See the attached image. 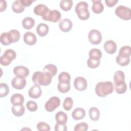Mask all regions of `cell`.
I'll return each instance as SVG.
<instances>
[{"label": "cell", "instance_id": "cell-3", "mask_svg": "<svg viewBox=\"0 0 131 131\" xmlns=\"http://www.w3.org/2000/svg\"><path fill=\"white\" fill-rule=\"evenodd\" d=\"M88 4L86 2L81 1L78 3L75 7V12L79 19L82 20L88 19L90 17V12L88 10Z\"/></svg>", "mask_w": 131, "mask_h": 131}, {"label": "cell", "instance_id": "cell-22", "mask_svg": "<svg viewBox=\"0 0 131 131\" xmlns=\"http://www.w3.org/2000/svg\"><path fill=\"white\" fill-rule=\"evenodd\" d=\"M35 25L34 19L31 17H26L22 20V26L26 30H30Z\"/></svg>", "mask_w": 131, "mask_h": 131}, {"label": "cell", "instance_id": "cell-29", "mask_svg": "<svg viewBox=\"0 0 131 131\" xmlns=\"http://www.w3.org/2000/svg\"><path fill=\"white\" fill-rule=\"evenodd\" d=\"M73 1L72 0H61L59 3V6L62 10L68 11L72 8Z\"/></svg>", "mask_w": 131, "mask_h": 131}, {"label": "cell", "instance_id": "cell-41", "mask_svg": "<svg viewBox=\"0 0 131 131\" xmlns=\"http://www.w3.org/2000/svg\"><path fill=\"white\" fill-rule=\"evenodd\" d=\"M36 128L39 131L46 130L49 131L51 129L50 126L45 122H39L36 125Z\"/></svg>", "mask_w": 131, "mask_h": 131}, {"label": "cell", "instance_id": "cell-14", "mask_svg": "<svg viewBox=\"0 0 131 131\" xmlns=\"http://www.w3.org/2000/svg\"><path fill=\"white\" fill-rule=\"evenodd\" d=\"M42 94V90L39 85L34 84L31 86L28 91V95L30 97L33 99L38 98Z\"/></svg>", "mask_w": 131, "mask_h": 131}, {"label": "cell", "instance_id": "cell-16", "mask_svg": "<svg viewBox=\"0 0 131 131\" xmlns=\"http://www.w3.org/2000/svg\"><path fill=\"white\" fill-rule=\"evenodd\" d=\"M13 73L16 76L26 77L29 75L30 71L26 67L23 66H18L13 68Z\"/></svg>", "mask_w": 131, "mask_h": 131}, {"label": "cell", "instance_id": "cell-2", "mask_svg": "<svg viewBox=\"0 0 131 131\" xmlns=\"http://www.w3.org/2000/svg\"><path fill=\"white\" fill-rule=\"evenodd\" d=\"M96 95L103 97L112 93L114 91V84L110 81H100L98 82L95 88Z\"/></svg>", "mask_w": 131, "mask_h": 131}, {"label": "cell", "instance_id": "cell-6", "mask_svg": "<svg viewBox=\"0 0 131 131\" xmlns=\"http://www.w3.org/2000/svg\"><path fill=\"white\" fill-rule=\"evenodd\" d=\"M60 104V99L56 96L51 97L45 103V108L48 112H52L59 107Z\"/></svg>", "mask_w": 131, "mask_h": 131}, {"label": "cell", "instance_id": "cell-1", "mask_svg": "<svg viewBox=\"0 0 131 131\" xmlns=\"http://www.w3.org/2000/svg\"><path fill=\"white\" fill-rule=\"evenodd\" d=\"M52 75L48 72L36 71L32 76V80L34 84L47 86L52 81Z\"/></svg>", "mask_w": 131, "mask_h": 131}, {"label": "cell", "instance_id": "cell-5", "mask_svg": "<svg viewBox=\"0 0 131 131\" xmlns=\"http://www.w3.org/2000/svg\"><path fill=\"white\" fill-rule=\"evenodd\" d=\"M116 15L122 19L128 20L131 18V10L129 7L119 5L115 10Z\"/></svg>", "mask_w": 131, "mask_h": 131}, {"label": "cell", "instance_id": "cell-34", "mask_svg": "<svg viewBox=\"0 0 131 131\" xmlns=\"http://www.w3.org/2000/svg\"><path fill=\"white\" fill-rule=\"evenodd\" d=\"M58 90L61 93H66L68 92L70 89V82L69 83H63V82H59L57 85Z\"/></svg>", "mask_w": 131, "mask_h": 131}, {"label": "cell", "instance_id": "cell-44", "mask_svg": "<svg viewBox=\"0 0 131 131\" xmlns=\"http://www.w3.org/2000/svg\"><path fill=\"white\" fill-rule=\"evenodd\" d=\"M118 2V0H105V3L108 7H112L114 6Z\"/></svg>", "mask_w": 131, "mask_h": 131}, {"label": "cell", "instance_id": "cell-46", "mask_svg": "<svg viewBox=\"0 0 131 131\" xmlns=\"http://www.w3.org/2000/svg\"><path fill=\"white\" fill-rule=\"evenodd\" d=\"M7 7V3L6 1L1 0L0 2V11L2 12L5 11Z\"/></svg>", "mask_w": 131, "mask_h": 131}, {"label": "cell", "instance_id": "cell-39", "mask_svg": "<svg viewBox=\"0 0 131 131\" xmlns=\"http://www.w3.org/2000/svg\"><path fill=\"white\" fill-rule=\"evenodd\" d=\"M100 63V59H94L89 58L87 60L88 66L92 69H95L97 68Z\"/></svg>", "mask_w": 131, "mask_h": 131}, {"label": "cell", "instance_id": "cell-27", "mask_svg": "<svg viewBox=\"0 0 131 131\" xmlns=\"http://www.w3.org/2000/svg\"><path fill=\"white\" fill-rule=\"evenodd\" d=\"M131 54V48L129 46L122 47L119 51L118 55L123 57H130Z\"/></svg>", "mask_w": 131, "mask_h": 131}, {"label": "cell", "instance_id": "cell-8", "mask_svg": "<svg viewBox=\"0 0 131 131\" xmlns=\"http://www.w3.org/2000/svg\"><path fill=\"white\" fill-rule=\"evenodd\" d=\"M88 38L90 42L92 44L98 45L101 41L102 35L98 30L92 29L89 32Z\"/></svg>", "mask_w": 131, "mask_h": 131}, {"label": "cell", "instance_id": "cell-33", "mask_svg": "<svg viewBox=\"0 0 131 131\" xmlns=\"http://www.w3.org/2000/svg\"><path fill=\"white\" fill-rule=\"evenodd\" d=\"M0 41L4 46H8L12 43L8 32H3L1 34Z\"/></svg>", "mask_w": 131, "mask_h": 131}, {"label": "cell", "instance_id": "cell-35", "mask_svg": "<svg viewBox=\"0 0 131 131\" xmlns=\"http://www.w3.org/2000/svg\"><path fill=\"white\" fill-rule=\"evenodd\" d=\"M116 62L120 66L124 67L127 66L130 62V57H123L118 55L116 57Z\"/></svg>", "mask_w": 131, "mask_h": 131}, {"label": "cell", "instance_id": "cell-20", "mask_svg": "<svg viewBox=\"0 0 131 131\" xmlns=\"http://www.w3.org/2000/svg\"><path fill=\"white\" fill-rule=\"evenodd\" d=\"M24 97L20 94H13L10 98L11 103L13 105H22L24 102Z\"/></svg>", "mask_w": 131, "mask_h": 131}, {"label": "cell", "instance_id": "cell-4", "mask_svg": "<svg viewBox=\"0 0 131 131\" xmlns=\"http://www.w3.org/2000/svg\"><path fill=\"white\" fill-rule=\"evenodd\" d=\"M16 57V52L13 50L7 49L1 56L0 63L4 66H8L11 63L13 60L15 59Z\"/></svg>", "mask_w": 131, "mask_h": 131}, {"label": "cell", "instance_id": "cell-40", "mask_svg": "<svg viewBox=\"0 0 131 131\" xmlns=\"http://www.w3.org/2000/svg\"><path fill=\"white\" fill-rule=\"evenodd\" d=\"M88 124L84 122H80L75 125L74 127V131H86L88 129Z\"/></svg>", "mask_w": 131, "mask_h": 131}, {"label": "cell", "instance_id": "cell-17", "mask_svg": "<svg viewBox=\"0 0 131 131\" xmlns=\"http://www.w3.org/2000/svg\"><path fill=\"white\" fill-rule=\"evenodd\" d=\"M93 4L92 6V10L95 14H100L102 13L104 10V6L101 3V0L92 1Z\"/></svg>", "mask_w": 131, "mask_h": 131}, {"label": "cell", "instance_id": "cell-43", "mask_svg": "<svg viewBox=\"0 0 131 131\" xmlns=\"http://www.w3.org/2000/svg\"><path fill=\"white\" fill-rule=\"evenodd\" d=\"M54 129L55 131H67L68 130L66 124H60L57 123L55 124Z\"/></svg>", "mask_w": 131, "mask_h": 131}, {"label": "cell", "instance_id": "cell-25", "mask_svg": "<svg viewBox=\"0 0 131 131\" xmlns=\"http://www.w3.org/2000/svg\"><path fill=\"white\" fill-rule=\"evenodd\" d=\"M12 9L16 13H22L25 10V7L21 4L20 0L15 1L12 4Z\"/></svg>", "mask_w": 131, "mask_h": 131}, {"label": "cell", "instance_id": "cell-15", "mask_svg": "<svg viewBox=\"0 0 131 131\" xmlns=\"http://www.w3.org/2000/svg\"><path fill=\"white\" fill-rule=\"evenodd\" d=\"M49 10L48 7L45 5L39 4L34 7L33 11L36 15L43 17L48 12Z\"/></svg>", "mask_w": 131, "mask_h": 131}, {"label": "cell", "instance_id": "cell-12", "mask_svg": "<svg viewBox=\"0 0 131 131\" xmlns=\"http://www.w3.org/2000/svg\"><path fill=\"white\" fill-rule=\"evenodd\" d=\"M23 39L24 42L29 46L34 45L37 41L36 35L30 31L26 32L24 34Z\"/></svg>", "mask_w": 131, "mask_h": 131}, {"label": "cell", "instance_id": "cell-45", "mask_svg": "<svg viewBox=\"0 0 131 131\" xmlns=\"http://www.w3.org/2000/svg\"><path fill=\"white\" fill-rule=\"evenodd\" d=\"M20 3L21 4L25 7H28L31 5V4L34 2V1L32 0H20Z\"/></svg>", "mask_w": 131, "mask_h": 131}, {"label": "cell", "instance_id": "cell-7", "mask_svg": "<svg viewBox=\"0 0 131 131\" xmlns=\"http://www.w3.org/2000/svg\"><path fill=\"white\" fill-rule=\"evenodd\" d=\"M61 17V14L58 10H49L46 15L42 18L46 21H49L52 23H56L60 20Z\"/></svg>", "mask_w": 131, "mask_h": 131}, {"label": "cell", "instance_id": "cell-31", "mask_svg": "<svg viewBox=\"0 0 131 131\" xmlns=\"http://www.w3.org/2000/svg\"><path fill=\"white\" fill-rule=\"evenodd\" d=\"M42 71L48 72L50 73L52 76H54L57 72V68L56 66L53 64H48L43 67Z\"/></svg>", "mask_w": 131, "mask_h": 131}, {"label": "cell", "instance_id": "cell-36", "mask_svg": "<svg viewBox=\"0 0 131 131\" xmlns=\"http://www.w3.org/2000/svg\"><path fill=\"white\" fill-rule=\"evenodd\" d=\"M9 93V88L5 83H0V97H4Z\"/></svg>", "mask_w": 131, "mask_h": 131}, {"label": "cell", "instance_id": "cell-38", "mask_svg": "<svg viewBox=\"0 0 131 131\" xmlns=\"http://www.w3.org/2000/svg\"><path fill=\"white\" fill-rule=\"evenodd\" d=\"M127 85L125 82L115 85V91L119 94L124 93L127 90Z\"/></svg>", "mask_w": 131, "mask_h": 131}, {"label": "cell", "instance_id": "cell-26", "mask_svg": "<svg viewBox=\"0 0 131 131\" xmlns=\"http://www.w3.org/2000/svg\"><path fill=\"white\" fill-rule=\"evenodd\" d=\"M90 119L93 121H97L100 117L99 110L96 107H92L89 111Z\"/></svg>", "mask_w": 131, "mask_h": 131}, {"label": "cell", "instance_id": "cell-9", "mask_svg": "<svg viewBox=\"0 0 131 131\" xmlns=\"http://www.w3.org/2000/svg\"><path fill=\"white\" fill-rule=\"evenodd\" d=\"M27 80L24 77L16 76L11 80V85L12 87L16 90H21L24 89L26 85Z\"/></svg>", "mask_w": 131, "mask_h": 131}, {"label": "cell", "instance_id": "cell-37", "mask_svg": "<svg viewBox=\"0 0 131 131\" xmlns=\"http://www.w3.org/2000/svg\"><path fill=\"white\" fill-rule=\"evenodd\" d=\"M73 105V100L71 97H67L63 102V108L66 111H70L71 110Z\"/></svg>", "mask_w": 131, "mask_h": 131}, {"label": "cell", "instance_id": "cell-18", "mask_svg": "<svg viewBox=\"0 0 131 131\" xmlns=\"http://www.w3.org/2000/svg\"><path fill=\"white\" fill-rule=\"evenodd\" d=\"M85 116V110L81 107H77L72 113V117L75 120L82 119Z\"/></svg>", "mask_w": 131, "mask_h": 131}, {"label": "cell", "instance_id": "cell-13", "mask_svg": "<svg viewBox=\"0 0 131 131\" xmlns=\"http://www.w3.org/2000/svg\"><path fill=\"white\" fill-rule=\"evenodd\" d=\"M73 27L72 21L69 18H64L59 23V28L60 30L63 32L70 31Z\"/></svg>", "mask_w": 131, "mask_h": 131}, {"label": "cell", "instance_id": "cell-32", "mask_svg": "<svg viewBox=\"0 0 131 131\" xmlns=\"http://www.w3.org/2000/svg\"><path fill=\"white\" fill-rule=\"evenodd\" d=\"M71 76L67 72H62L58 75L59 82L69 83L70 82Z\"/></svg>", "mask_w": 131, "mask_h": 131}, {"label": "cell", "instance_id": "cell-28", "mask_svg": "<svg viewBox=\"0 0 131 131\" xmlns=\"http://www.w3.org/2000/svg\"><path fill=\"white\" fill-rule=\"evenodd\" d=\"M89 56L91 59H100L102 57V52L98 49L93 48L89 51Z\"/></svg>", "mask_w": 131, "mask_h": 131}, {"label": "cell", "instance_id": "cell-30", "mask_svg": "<svg viewBox=\"0 0 131 131\" xmlns=\"http://www.w3.org/2000/svg\"><path fill=\"white\" fill-rule=\"evenodd\" d=\"M8 33L12 43L17 42L19 40L20 36L19 31L16 29H12L10 30Z\"/></svg>", "mask_w": 131, "mask_h": 131}, {"label": "cell", "instance_id": "cell-19", "mask_svg": "<svg viewBox=\"0 0 131 131\" xmlns=\"http://www.w3.org/2000/svg\"><path fill=\"white\" fill-rule=\"evenodd\" d=\"M49 30V27L47 24L44 23H40L37 25L36 29V31L38 35L41 37H43L48 34Z\"/></svg>", "mask_w": 131, "mask_h": 131}, {"label": "cell", "instance_id": "cell-11", "mask_svg": "<svg viewBox=\"0 0 131 131\" xmlns=\"http://www.w3.org/2000/svg\"><path fill=\"white\" fill-rule=\"evenodd\" d=\"M103 48L105 52L110 54H113L117 51L116 43L111 39L107 40L104 42Z\"/></svg>", "mask_w": 131, "mask_h": 131}, {"label": "cell", "instance_id": "cell-10", "mask_svg": "<svg viewBox=\"0 0 131 131\" xmlns=\"http://www.w3.org/2000/svg\"><path fill=\"white\" fill-rule=\"evenodd\" d=\"M74 85L78 91H84L87 88V81L83 77H77L74 81Z\"/></svg>", "mask_w": 131, "mask_h": 131}, {"label": "cell", "instance_id": "cell-21", "mask_svg": "<svg viewBox=\"0 0 131 131\" xmlns=\"http://www.w3.org/2000/svg\"><path fill=\"white\" fill-rule=\"evenodd\" d=\"M12 114L16 117H20L25 112V107L22 105H13L11 108Z\"/></svg>", "mask_w": 131, "mask_h": 131}, {"label": "cell", "instance_id": "cell-23", "mask_svg": "<svg viewBox=\"0 0 131 131\" xmlns=\"http://www.w3.org/2000/svg\"><path fill=\"white\" fill-rule=\"evenodd\" d=\"M125 81V75L123 71L118 70L115 72L114 75V82L115 84L121 83Z\"/></svg>", "mask_w": 131, "mask_h": 131}, {"label": "cell", "instance_id": "cell-24", "mask_svg": "<svg viewBox=\"0 0 131 131\" xmlns=\"http://www.w3.org/2000/svg\"><path fill=\"white\" fill-rule=\"evenodd\" d=\"M55 120L57 123L66 124L68 121L67 115L62 111H59L55 115Z\"/></svg>", "mask_w": 131, "mask_h": 131}, {"label": "cell", "instance_id": "cell-42", "mask_svg": "<svg viewBox=\"0 0 131 131\" xmlns=\"http://www.w3.org/2000/svg\"><path fill=\"white\" fill-rule=\"evenodd\" d=\"M26 106L27 109L30 112H35L38 108V105L37 103L32 100L28 101L26 103Z\"/></svg>", "mask_w": 131, "mask_h": 131}]
</instances>
